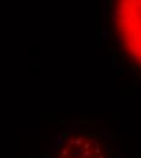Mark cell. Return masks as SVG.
<instances>
[{
	"mask_svg": "<svg viewBox=\"0 0 141 158\" xmlns=\"http://www.w3.org/2000/svg\"><path fill=\"white\" fill-rule=\"evenodd\" d=\"M108 37L122 72L141 83V0H107Z\"/></svg>",
	"mask_w": 141,
	"mask_h": 158,
	"instance_id": "obj_1",
	"label": "cell"
},
{
	"mask_svg": "<svg viewBox=\"0 0 141 158\" xmlns=\"http://www.w3.org/2000/svg\"><path fill=\"white\" fill-rule=\"evenodd\" d=\"M44 158H121L106 130L66 129L55 138Z\"/></svg>",
	"mask_w": 141,
	"mask_h": 158,
	"instance_id": "obj_2",
	"label": "cell"
}]
</instances>
